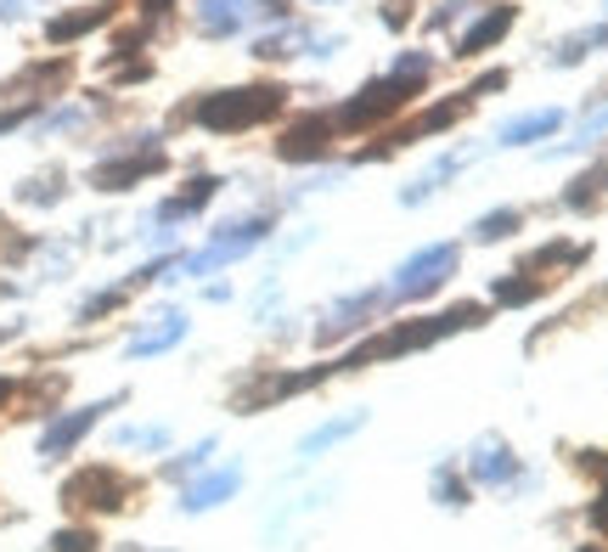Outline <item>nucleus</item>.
I'll return each mask as SVG.
<instances>
[{
    "instance_id": "18",
    "label": "nucleus",
    "mask_w": 608,
    "mask_h": 552,
    "mask_svg": "<svg viewBox=\"0 0 608 552\" xmlns=\"http://www.w3.org/2000/svg\"><path fill=\"white\" fill-rule=\"evenodd\" d=\"M186 339V316L181 310H169L163 316V328H153V333H135L130 339V355H158V349H175Z\"/></svg>"
},
{
    "instance_id": "19",
    "label": "nucleus",
    "mask_w": 608,
    "mask_h": 552,
    "mask_svg": "<svg viewBox=\"0 0 608 552\" xmlns=\"http://www.w3.org/2000/svg\"><path fill=\"white\" fill-rule=\"evenodd\" d=\"M563 204H569V209H597V204H608V164L574 181V186L563 192Z\"/></svg>"
},
{
    "instance_id": "5",
    "label": "nucleus",
    "mask_w": 608,
    "mask_h": 552,
    "mask_svg": "<svg viewBox=\"0 0 608 552\" xmlns=\"http://www.w3.org/2000/svg\"><path fill=\"white\" fill-rule=\"evenodd\" d=\"M265 232H270V220H265V214L220 225V237H215L209 248H203V254H192V259H186V277H203V271L226 266V259H243L248 248H259V243H265Z\"/></svg>"
},
{
    "instance_id": "10",
    "label": "nucleus",
    "mask_w": 608,
    "mask_h": 552,
    "mask_svg": "<svg viewBox=\"0 0 608 552\" xmlns=\"http://www.w3.org/2000/svg\"><path fill=\"white\" fill-rule=\"evenodd\" d=\"M153 170H163V152L158 147H142V152H130V158H113V164H96V186L101 192H124V186H135L142 175H153Z\"/></svg>"
},
{
    "instance_id": "14",
    "label": "nucleus",
    "mask_w": 608,
    "mask_h": 552,
    "mask_svg": "<svg viewBox=\"0 0 608 552\" xmlns=\"http://www.w3.org/2000/svg\"><path fill=\"white\" fill-rule=\"evenodd\" d=\"M507 28H513V7H490V12H485L479 23H473L467 35H462V46H457V51H462V57H479V51H490V46L507 35Z\"/></svg>"
},
{
    "instance_id": "1",
    "label": "nucleus",
    "mask_w": 608,
    "mask_h": 552,
    "mask_svg": "<svg viewBox=\"0 0 608 552\" xmlns=\"http://www.w3.org/2000/svg\"><path fill=\"white\" fill-rule=\"evenodd\" d=\"M473 321H485V310H479V305H457V310H446V316H417V321H400L394 333L366 339L361 349H350V355H344V361L321 367V378H327V372H355V367H366V361H384V355H412V349H428V344H439V339H451V333L473 328Z\"/></svg>"
},
{
    "instance_id": "15",
    "label": "nucleus",
    "mask_w": 608,
    "mask_h": 552,
    "mask_svg": "<svg viewBox=\"0 0 608 552\" xmlns=\"http://www.w3.org/2000/svg\"><path fill=\"white\" fill-rule=\"evenodd\" d=\"M563 124V113L558 108H547V113H524V119H507L501 124V147H524V142H540V136H552V130Z\"/></svg>"
},
{
    "instance_id": "2",
    "label": "nucleus",
    "mask_w": 608,
    "mask_h": 552,
    "mask_svg": "<svg viewBox=\"0 0 608 552\" xmlns=\"http://www.w3.org/2000/svg\"><path fill=\"white\" fill-rule=\"evenodd\" d=\"M288 102V90L282 85H243V90H215V96H203V102L192 108V119L203 130H220V136H231V130H254L265 119H277Z\"/></svg>"
},
{
    "instance_id": "30",
    "label": "nucleus",
    "mask_w": 608,
    "mask_h": 552,
    "mask_svg": "<svg viewBox=\"0 0 608 552\" xmlns=\"http://www.w3.org/2000/svg\"><path fill=\"white\" fill-rule=\"evenodd\" d=\"M592 525H597V530H608V491H603V496H597V507H592Z\"/></svg>"
},
{
    "instance_id": "28",
    "label": "nucleus",
    "mask_w": 608,
    "mask_h": 552,
    "mask_svg": "<svg viewBox=\"0 0 608 552\" xmlns=\"http://www.w3.org/2000/svg\"><path fill=\"white\" fill-rule=\"evenodd\" d=\"M209 457H215V440H203V445H192V451H186V457H181L175 468H169V474H192V468H203V463H209Z\"/></svg>"
},
{
    "instance_id": "21",
    "label": "nucleus",
    "mask_w": 608,
    "mask_h": 552,
    "mask_svg": "<svg viewBox=\"0 0 608 552\" xmlns=\"http://www.w3.org/2000/svg\"><path fill=\"white\" fill-rule=\"evenodd\" d=\"M597 46H608V28L597 23V28H581V35H569L558 51H552V62H558V69H569V62H581V57H592Z\"/></svg>"
},
{
    "instance_id": "6",
    "label": "nucleus",
    "mask_w": 608,
    "mask_h": 552,
    "mask_svg": "<svg viewBox=\"0 0 608 552\" xmlns=\"http://www.w3.org/2000/svg\"><path fill=\"white\" fill-rule=\"evenodd\" d=\"M124 491H130V484L119 479V468H80L74 479L62 484V502H68V507L113 513V507H124Z\"/></svg>"
},
{
    "instance_id": "12",
    "label": "nucleus",
    "mask_w": 608,
    "mask_h": 552,
    "mask_svg": "<svg viewBox=\"0 0 608 552\" xmlns=\"http://www.w3.org/2000/svg\"><path fill=\"white\" fill-rule=\"evenodd\" d=\"M236 484H243V468H215V474H203L197 484H186L181 507H186V513H209V507H220L226 496H236Z\"/></svg>"
},
{
    "instance_id": "34",
    "label": "nucleus",
    "mask_w": 608,
    "mask_h": 552,
    "mask_svg": "<svg viewBox=\"0 0 608 552\" xmlns=\"http://www.w3.org/2000/svg\"><path fill=\"white\" fill-rule=\"evenodd\" d=\"M574 552H603V547H574Z\"/></svg>"
},
{
    "instance_id": "26",
    "label": "nucleus",
    "mask_w": 608,
    "mask_h": 552,
    "mask_svg": "<svg viewBox=\"0 0 608 552\" xmlns=\"http://www.w3.org/2000/svg\"><path fill=\"white\" fill-rule=\"evenodd\" d=\"M51 552H96V536L90 530H62V536H51Z\"/></svg>"
},
{
    "instance_id": "29",
    "label": "nucleus",
    "mask_w": 608,
    "mask_h": 552,
    "mask_svg": "<svg viewBox=\"0 0 608 552\" xmlns=\"http://www.w3.org/2000/svg\"><path fill=\"white\" fill-rule=\"evenodd\" d=\"M434 491H439V502H446V507H462V502H467L462 479H451V474H439V484H434Z\"/></svg>"
},
{
    "instance_id": "16",
    "label": "nucleus",
    "mask_w": 608,
    "mask_h": 552,
    "mask_svg": "<svg viewBox=\"0 0 608 552\" xmlns=\"http://www.w3.org/2000/svg\"><path fill=\"white\" fill-rule=\"evenodd\" d=\"M101 23H108V7H85V12H62V17H51V23H46V35H51L57 46H68V40L90 35V28H101Z\"/></svg>"
},
{
    "instance_id": "11",
    "label": "nucleus",
    "mask_w": 608,
    "mask_h": 552,
    "mask_svg": "<svg viewBox=\"0 0 608 552\" xmlns=\"http://www.w3.org/2000/svg\"><path fill=\"white\" fill-rule=\"evenodd\" d=\"M108 412V406H80V412H68V417H57V424L40 434V457H62V451H74L85 434H90V424Z\"/></svg>"
},
{
    "instance_id": "27",
    "label": "nucleus",
    "mask_w": 608,
    "mask_h": 552,
    "mask_svg": "<svg viewBox=\"0 0 608 552\" xmlns=\"http://www.w3.org/2000/svg\"><path fill=\"white\" fill-rule=\"evenodd\" d=\"M119 445H147V451H158V445H169V429H119Z\"/></svg>"
},
{
    "instance_id": "23",
    "label": "nucleus",
    "mask_w": 608,
    "mask_h": 552,
    "mask_svg": "<svg viewBox=\"0 0 608 552\" xmlns=\"http://www.w3.org/2000/svg\"><path fill=\"white\" fill-rule=\"evenodd\" d=\"M581 259H586L581 243H547L540 254H530V277L535 271H552V266H581Z\"/></svg>"
},
{
    "instance_id": "8",
    "label": "nucleus",
    "mask_w": 608,
    "mask_h": 552,
    "mask_svg": "<svg viewBox=\"0 0 608 552\" xmlns=\"http://www.w3.org/2000/svg\"><path fill=\"white\" fill-rule=\"evenodd\" d=\"M327 142H332V119L311 113L277 142V158H288V164H316V158H327Z\"/></svg>"
},
{
    "instance_id": "4",
    "label": "nucleus",
    "mask_w": 608,
    "mask_h": 552,
    "mask_svg": "<svg viewBox=\"0 0 608 552\" xmlns=\"http://www.w3.org/2000/svg\"><path fill=\"white\" fill-rule=\"evenodd\" d=\"M451 271H457V243H434V248L412 254V259L394 271L389 294H394V299H428L439 282H451Z\"/></svg>"
},
{
    "instance_id": "17",
    "label": "nucleus",
    "mask_w": 608,
    "mask_h": 552,
    "mask_svg": "<svg viewBox=\"0 0 608 552\" xmlns=\"http://www.w3.org/2000/svg\"><path fill=\"white\" fill-rule=\"evenodd\" d=\"M215 192H220V181H215V175H197V181L181 192V198H169V204L158 209V220H163V225H169V220H186V214H197L203 204H209Z\"/></svg>"
},
{
    "instance_id": "33",
    "label": "nucleus",
    "mask_w": 608,
    "mask_h": 552,
    "mask_svg": "<svg viewBox=\"0 0 608 552\" xmlns=\"http://www.w3.org/2000/svg\"><path fill=\"white\" fill-rule=\"evenodd\" d=\"M7 395H12V383H7V378H0V401H7Z\"/></svg>"
},
{
    "instance_id": "20",
    "label": "nucleus",
    "mask_w": 608,
    "mask_h": 552,
    "mask_svg": "<svg viewBox=\"0 0 608 552\" xmlns=\"http://www.w3.org/2000/svg\"><path fill=\"white\" fill-rule=\"evenodd\" d=\"M524 225V214L519 209H496V214H479L473 220V243H501V237H513Z\"/></svg>"
},
{
    "instance_id": "22",
    "label": "nucleus",
    "mask_w": 608,
    "mask_h": 552,
    "mask_svg": "<svg viewBox=\"0 0 608 552\" xmlns=\"http://www.w3.org/2000/svg\"><path fill=\"white\" fill-rule=\"evenodd\" d=\"M366 424V412H350V417H332V424H321L316 434H304V451H327V445H338L344 434H355Z\"/></svg>"
},
{
    "instance_id": "25",
    "label": "nucleus",
    "mask_w": 608,
    "mask_h": 552,
    "mask_svg": "<svg viewBox=\"0 0 608 552\" xmlns=\"http://www.w3.org/2000/svg\"><path fill=\"white\" fill-rule=\"evenodd\" d=\"M535 294H540V277H530V282H519V277L513 282H496V305H530Z\"/></svg>"
},
{
    "instance_id": "32",
    "label": "nucleus",
    "mask_w": 608,
    "mask_h": 552,
    "mask_svg": "<svg viewBox=\"0 0 608 552\" xmlns=\"http://www.w3.org/2000/svg\"><path fill=\"white\" fill-rule=\"evenodd\" d=\"M142 7H147V12H169V7H175V0H142Z\"/></svg>"
},
{
    "instance_id": "9",
    "label": "nucleus",
    "mask_w": 608,
    "mask_h": 552,
    "mask_svg": "<svg viewBox=\"0 0 608 552\" xmlns=\"http://www.w3.org/2000/svg\"><path fill=\"white\" fill-rule=\"evenodd\" d=\"M467 474L479 479V484H513V479H519V457L507 451V440L485 434L479 445L467 451Z\"/></svg>"
},
{
    "instance_id": "3",
    "label": "nucleus",
    "mask_w": 608,
    "mask_h": 552,
    "mask_svg": "<svg viewBox=\"0 0 608 552\" xmlns=\"http://www.w3.org/2000/svg\"><path fill=\"white\" fill-rule=\"evenodd\" d=\"M417 85L423 79H400V74H389V79H372V85H361L344 108H338V124L344 130H366V124H378V119H389V113H400L405 102L417 96Z\"/></svg>"
},
{
    "instance_id": "31",
    "label": "nucleus",
    "mask_w": 608,
    "mask_h": 552,
    "mask_svg": "<svg viewBox=\"0 0 608 552\" xmlns=\"http://www.w3.org/2000/svg\"><path fill=\"white\" fill-rule=\"evenodd\" d=\"M259 12H265V17H282V12H288V0H259Z\"/></svg>"
},
{
    "instance_id": "13",
    "label": "nucleus",
    "mask_w": 608,
    "mask_h": 552,
    "mask_svg": "<svg viewBox=\"0 0 608 552\" xmlns=\"http://www.w3.org/2000/svg\"><path fill=\"white\" fill-rule=\"evenodd\" d=\"M243 17H248V0H197V28L203 35H236L243 28Z\"/></svg>"
},
{
    "instance_id": "24",
    "label": "nucleus",
    "mask_w": 608,
    "mask_h": 552,
    "mask_svg": "<svg viewBox=\"0 0 608 552\" xmlns=\"http://www.w3.org/2000/svg\"><path fill=\"white\" fill-rule=\"evenodd\" d=\"M17 198H23V204H57V198H62V170L23 181V192H17Z\"/></svg>"
},
{
    "instance_id": "7",
    "label": "nucleus",
    "mask_w": 608,
    "mask_h": 552,
    "mask_svg": "<svg viewBox=\"0 0 608 552\" xmlns=\"http://www.w3.org/2000/svg\"><path fill=\"white\" fill-rule=\"evenodd\" d=\"M394 294L389 287H372V294H350V299H338L327 316H321V328H316V339L321 344H332L338 333H355V328H366V316H378L384 305H389Z\"/></svg>"
}]
</instances>
